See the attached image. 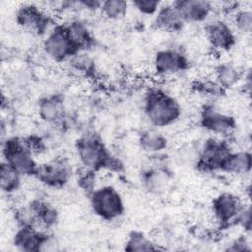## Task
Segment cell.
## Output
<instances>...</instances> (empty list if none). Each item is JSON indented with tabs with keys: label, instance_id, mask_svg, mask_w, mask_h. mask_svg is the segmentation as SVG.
<instances>
[{
	"label": "cell",
	"instance_id": "obj_9",
	"mask_svg": "<svg viewBox=\"0 0 252 252\" xmlns=\"http://www.w3.org/2000/svg\"><path fill=\"white\" fill-rule=\"evenodd\" d=\"M245 203L232 192H221L212 201V213L215 220L221 228L234 225V220Z\"/></svg>",
	"mask_w": 252,
	"mask_h": 252
},
{
	"label": "cell",
	"instance_id": "obj_1",
	"mask_svg": "<svg viewBox=\"0 0 252 252\" xmlns=\"http://www.w3.org/2000/svg\"><path fill=\"white\" fill-rule=\"evenodd\" d=\"M76 156L85 169L97 172L102 169L120 170L122 163L95 133L81 135L75 142Z\"/></svg>",
	"mask_w": 252,
	"mask_h": 252
},
{
	"label": "cell",
	"instance_id": "obj_18",
	"mask_svg": "<svg viewBox=\"0 0 252 252\" xmlns=\"http://www.w3.org/2000/svg\"><path fill=\"white\" fill-rule=\"evenodd\" d=\"M140 149L148 155H159L168 147L167 137L157 128L146 129L138 136Z\"/></svg>",
	"mask_w": 252,
	"mask_h": 252
},
{
	"label": "cell",
	"instance_id": "obj_24",
	"mask_svg": "<svg viewBox=\"0 0 252 252\" xmlns=\"http://www.w3.org/2000/svg\"><path fill=\"white\" fill-rule=\"evenodd\" d=\"M158 247L156 243L144 232L139 230L131 231L125 242L124 250L129 252H146V251H156Z\"/></svg>",
	"mask_w": 252,
	"mask_h": 252
},
{
	"label": "cell",
	"instance_id": "obj_27",
	"mask_svg": "<svg viewBox=\"0 0 252 252\" xmlns=\"http://www.w3.org/2000/svg\"><path fill=\"white\" fill-rule=\"evenodd\" d=\"M232 28L236 33L247 35L252 30V12L250 9L239 8L233 14Z\"/></svg>",
	"mask_w": 252,
	"mask_h": 252
},
{
	"label": "cell",
	"instance_id": "obj_6",
	"mask_svg": "<svg viewBox=\"0 0 252 252\" xmlns=\"http://www.w3.org/2000/svg\"><path fill=\"white\" fill-rule=\"evenodd\" d=\"M15 22L21 29L39 36H45L56 25L43 8L34 3H25L19 6L15 12Z\"/></svg>",
	"mask_w": 252,
	"mask_h": 252
},
{
	"label": "cell",
	"instance_id": "obj_28",
	"mask_svg": "<svg viewBox=\"0 0 252 252\" xmlns=\"http://www.w3.org/2000/svg\"><path fill=\"white\" fill-rule=\"evenodd\" d=\"M161 2L156 0H135L130 5L141 15L155 16L161 6Z\"/></svg>",
	"mask_w": 252,
	"mask_h": 252
},
{
	"label": "cell",
	"instance_id": "obj_19",
	"mask_svg": "<svg viewBox=\"0 0 252 252\" xmlns=\"http://www.w3.org/2000/svg\"><path fill=\"white\" fill-rule=\"evenodd\" d=\"M184 25L171 3L161 4L153 20V26L156 29L168 32H179L183 29Z\"/></svg>",
	"mask_w": 252,
	"mask_h": 252
},
{
	"label": "cell",
	"instance_id": "obj_8",
	"mask_svg": "<svg viewBox=\"0 0 252 252\" xmlns=\"http://www.w3.org/2000/svg\"><path fill=\"white\" fill-rule=\"evenodd\" d=\"M42 50L52 61L61 63L68 61L79 51L71 41L64 23L56 24L44 36Z\"/></svg>",
	"mask_w": 252,
	"mask_h": 252
},
{
	"label": "cell",
	"instance_id": "obj_4",
	"mask_svg": "<svg viewBox=\"0 0 252 252\" xmlns=\"http://www.w3.org/2000/svg\"><path fill=\"white\" fill-rule=\"evenodd\" d=\"M88 196L92 211L103 220H115L125 212L123 198L112 185L94 188Z\"/></svg>",
	"mask_w": 252,
	"mask_h": 252
},
{
	"label": "cell",
	"instance_id": "obj_20",
	"mask_svg": "<svg viewBox=\"0 0 252 252\" xmlns=\"http://www.w3.org/2000/svg\"><path fill=\"white\" fill-rule=\"evenodd\" d=\"M252 167V156L250 151L239 150L233 151L229 154L225 160L221 171L227 174L244 175L250 172Z\"/></svg>",
	"mask_w": 252,
	"mask_h": 252
},
{
	"label": "cell",
	"instance_id": "obj_32",
	"mask_svg": "<svg viewBox=\"0 0 252 252\" xmlns=\"http://www.w3.org/2000/svg\"><path fill=\"white\" fill-rule=\"evenodd\" d=\"M102 5V1L98 0H81V1H76V6L81 7L83 9H86L88 11L95 12V11H100Z\"/></svg>",
	"mask_w": 252,
	"mask_h": 252
},
{
	"label": "cell",
	"instance_id": "obj_23",
	"mask_svg": "<svg viewBox=\"0 0 252 252\" xmlns=\"http://www.w3.org/2000/svg\"><path fill=\"white\" fill-rule=\"evenodd\" d=\"M23 176L5 161H1L0 167V187L4 194L16 193L22 186Z\"/></svg>",
	"mask_w": 252,
	"mask_h": 252
},
{
	"label": "cell",
	"instance_id": "obj_13",
	"mask_svg": "<svg viewBox=\"0 0 252 252\" xmlns=\"http://www.w3.org/2000/svg\"><path fill=\"white\" fill-rule=\"evenodd\" d=\"M190 66L187 56L177 48L158 50L153 58V68L158 76H171L186 71Z\"/></svg>",
	"mask_w": 252,
	"mask_h": 252
},
{
	"label": "cell",
	"instance_id": "obj_2",
	"mask_svg": "<svg viewBox=\"0 0 252 252\" xmlns=\"http://www.w3.org/2000/svg\"><path fill=\"white\" fill-rule=\"evenodd\" d=\"M143 110L149 123L161 129L177 122L182 114L178 100L161 88L149 89L143 98Z\"/></svg>",
	"mask_w": 252,
	"mask_h": 252
},
{
	"label": "cell",
	"instance_id": "obj_12",
	"mask_svg": "<svg viewBox=\"0 0 252 252\" xmlns=\"http://www.w3.org/2000/svg\"><path fill=\"white\" fill-rule=\"evenodd\" d=\"M72 168L64 158H57L44 163L38 164L34 177L51 188H62L70 180Z\"/></svg>",
	"mask_w": 252,
	"mask_h": 252
},
{
	"label": "cell",
	"instance_id": "obj_30",
	"mask_svg": "<svg viewBox=\"0 0 252 252\" xmlns=\"http://www.w3.org/2000/svg\"><path fill=\"white\" fill-rule=\"evenodd\" d=\"M234 225L242 227L245 231L250 232L251 230V206L250 204H245L242 210L237 215Z\"/></svg>",
	"mask_w": 252,
	"mask_h": 252
},
{
	"label": "cell",
	"instance_id": "obj_11",
	"mask_svg": "<svg viewBox=\"0 0 252 252\" xmlns=\"http://www.w3.org/2000/svg\"><path fill=\"white\" fill-rule=\"evenodd\" d=\"M204 33L208 43L215 50L229 51L236 44V32L223 19H210L205 23Z\"/></svg>",
	"mask_w": 252,
	"mask_h": 252
},
{
	"label": "cell",
	"instance_id": "obj_21",
	"mask_svg": "<svg viewBox=\"0 0 252 252\" xmlns=\"http://www.w3.org/2000/svg\"><path fill=\"white\" fill-rule=\"evenodd\" d=\"M240 71L229 63H221L215 69V79L217 86L220 89H231L241 80Z\"/></svg>",
	"mask_w": 252,
	"mask_h": 252
},
{
	"label": "cell",
	"instance_id": "obj_16",
	"mask_svg": "<svg viewBox=\"0 0 252 252\" xmlns=\"http://www.w3.org/2000/svg\"><path fill=\"white\" fill-rule=\"evenodd\" d=\"M27 205L32 213L36 227L48 230L57 224L59 213L51 203L42 199H33Z\"/></svg>",
	"mask_w": 252,
	"mask_h": 252
},
{
	"label": "cell",
	"instance_id": "obj_5",
	"mask_svg": "<svg viewBox=\"0 0 252 252\" xmlns=\"http://www.w3.org/2000/svg\"><path fill=\"white\" fill-rule=\"evenodd\" d=\"M231 152L232 148L225 139L208 138L198 150L194 164L199 171L205 173L220 172Z\"/></svg>",
	"mask_w": 252,
	"mask_h": 252
},
{
	"label": "cell",
	"instance_id": "obj_29",
	"mask_svg": "<svg viewBox=\"0 0 252 252\" xmlns=\"http://www.w3.org/2000/svg\"><path fill=\"white\" fill-rule=\"evenodd\" d=\"M95 173L94 171L84 168V172L78 178L79 186L89 195L95 188Z\"/></svg>",
	"mask_w": 252,
	"mask_h": 252
},
{
	"label": "cell",
	"instance_id": "obj_17",
	"mask_svg": "<svg viewBox=\"0 0 252 252\" xmlns=\"http://www.w3.org/2000/svg\"><path fill=\"white\" fill-rule=\"evenodd\" d=\"M66 32L79 52L87 51L94 45V37L87 24L81 20H71L64 23Z\"/></svg>",
	"mask_w": 252,
	"mask_h": 252
},
{
	"label": "cell",
	"instance_id": "obj_22",
	"mask_svg": "<svg viewBox=\"0 0 252 252\" xmlns=\"http://www.w3.org/2000/svg\"><path fill=\"white\" fill-rule=\"evenodd\" d=\"M142 182L151 193H158L166 187L168 174L160 167H151L143 171Z\"/></svg>",
	"mask_w": 252,
	"mask_h": 252
},
{
	"label": "cell",
	"instance_id": "obj_3",
	"mask_svg": "<svg viewBox=\"0 0 252 252\" xmlns=\"http://www.w3.org/2000/svg\"><path fill=\"white\" fill-rule=\"evenodd\" d=\"M2 160L17 170L23 177L35 175L38 162L35 155L27 146L24 138L11 136L2 140Z\"/></svg>",
	"mask_w": 252,
	"mask_h": 252
},
{
	"label": "cell",
	"instance_id": "obj_14",
	"mask_svg": "<svg viewBox=\"0 0 252 252\" xmlns=\"http://www.w3.org/2000/svg\"><path fill=\"white\" fill-rule=\"evenodd\" d=\"M184 24L206 23L214 12V4L206 0H176L171 2Z\"/></svg>",
	"mask_w": 252,
	"mask_h": 252
},
{
	"label": "cell",
	"instance_id": "obj_31",
	"mask_svg": "<svg viewBox=\"0 0 252 252\" xmlns=\"http://www.w3.org/2000/svg\"><path fill=\"white\" fill-rule=\"evenodd\" d=\"M27 146L30 148V150L36 156L37 154H40L42 152H44L45 150V145H44V141L36 136V135H30L28 137L24 138Z\"/></svg>",
	"mask_w": 252,
	"mask_h": 252
},
{
	"label": "cell",
	"instance_id": "obj_26",
	"mask_svg": "<svg viewBox=\"0 0 252 252\" xmlns=\"http://www.w3.org/2000/svg\"><path fill=\"white\" fill-rule=\"evenodd\" d=\"M130 6V3L124 0H106L102 1L100 12L106 19L117 21L127 15Z\"/></svg>",
	"mask_w": 252,
	"mask_h": 252
},
{
	"label": "cell",
	"instance_id": "obj_10",
	"mask_svg": "<svg viewBox=\"0 0 252 252\" xmlns=\"http://www.w3.org/2000/svg\"><path fill=\"white\" fill-rule=\"evenodd\" d=\"M199 123L207 132L222 138L232 134L236 128V120L233 116L219 110L212 104L202 107Z\"/></svg>",
	"mask_w": 252,
	"mask_h": 252
},
{
	"label": "cell",
	"instance_id": "obj_15",
	"mask_svg": "<svg viewBox=\"0 0 252 252\" xmlns=\"http://www.w3.org/2000/svg\"><path fill=\"white\" fill-rule=\"evenodd\" d=\"M39 118L48 124L59 125L66 118V105L64 96L60 94H52L42 96L37 102Z\"/></svg>",
	"mask_w": 252,
	"mask_h": 252
},
{
	"label": "cell",
	"instance_id": "obj_7",
	"mask_svg": "<svg viewBox=\"0 0 252 252\" xmlns=\"http://www.w3.org/2000/svg\"><path fill=\"white\" fill-rule=\"evenodd\" d=\"M14 246L23 252H45L59 250L54 237L47 230L35 226H18L14 237Z\"/></svg>",
	"mask_w": 252,
	"mask_h": 252
},
{
	"label": "cell",
	"instance_id": "obj_33",
	"mask_svg": "<svg viewBox=\"0 0 252 252\" xmlns=\"http://www.w3.org/2000/svg\"><path fill=\"white\" fill-rule=\"evenodd\" d=\"M249 243L247 242L244 236H240L236 238L234 241L230 243V246L226 248L228 251H242V250H250Z\"/></svg>",
	"mask_w": 252,
	"mask_h": 252
},
{
	"label": "cell",
	"instance_id": "obj_25",
	"mask_svg": "<svg viewBox=\"0 0 252 252\" xmlns=\"http://www.w3.org/2000/svg\"><path fill=\"white\" fill-rule=\"evenodd\" d=\"M68 63L73 71L82 76L92 77L95 74L94 60L87 53V51L76 53L68 60Z\"/></svg>",
	"mask_w": 252,
	"mask_h": 252
}]
</instances>
